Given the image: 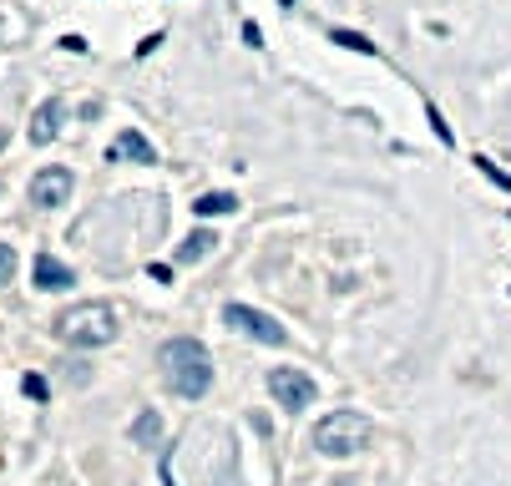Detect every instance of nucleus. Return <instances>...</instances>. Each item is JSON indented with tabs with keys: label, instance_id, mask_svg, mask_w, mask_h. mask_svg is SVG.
Listing matches in <instances>:
<instances>
[{
	"label": "nucleus",
	"instance_id": "nucleus-1",
	"mask_svg": "<svg viewBox=\"0 0 511 486\" xmlns=\"http://www.w3.org/2000/svg\"><path fill=\"white\" fill-rule=\"evenodd\" d=\"M157 365H162V380H168L172 395H183V400H202V395L213 391V360H208V350L198 340H168V345L157 350Z\"/></svg>",
	"mask_w": 511,
	"mask_h": 486
},
{
	"label": "nucleus",
	"instance_id": "nucleus-2",
	"mask_svg": "<svg viewBox=\"0 0 511 486\" xmlns=\"http://www.w3.org/2000/svg\"><path fill=\"white\" fill-rule=\"evenodd\" d=\"M117 309L107 299H87V304H71V309L56 314V340L62 345H77V350H102L117 340Z\"/></svg>",
	"mask_w": 511,
	"mask_h": 486
},
{
	"label": "nucleus",
	"instance_id": "nucleus-3",
	"mask_svg": "<svg viewBox=\"0 0 511 486\" xmlns=\"http://www.w3.org/2000/svg\"><path fill=\"white\" fill-rule=\"evenodd\" d=\"M370 446V421L359 410H329L325 421L314 425V451L329 456V461H344Z\"/></svg>",
	"mask_w": 511,
	"mask_h": 486
},
{
	"label": "nucleus",
	"instance_id": "nucleus-4",
	"mask_svg": "<svg viewBox=\"0 0 511 486\" xmlns=\"http://www.w3.org/2000/svg\"><path fill=\"white\" fill-rule=\"evenodd\" d=\"M223 325L248 340H259V345H289V334H284L279 319H268L264 309H253V304H223Z\"/></svg>",
	"mask_w": 511,
	"mask_h": 486
},
{
	"label": "nucleus",
	"instance_id": "nucleus-5",
	"mask_svg": "<svg viewBox=\"0 0 511 486\" xmlns=\"http://www.w3.org/2000/svg\"><path fill=\"white\" fill-rule=\"evenodd\" d=\"M268 391H274V400H279L284 410H304L314 406V395H319V385H314L304 370H289V365H279V370H268Z\"/></svg>",
	"mask_w": 511,
	"mask_h": 486
},
{
	"label": "nucleus",
	"instance_id": "nucleus-6",
	"mask_svg": "<svg viewBox=\"0 0 511 486\" xmlns=\"http://www.w3.org/2000/svg\"><path fill=\"white\" fill-rule=\"evenodd\" d=\"M71 188H77L71 168H41V173L31 177V203L36 208H62V203H71Z\"/></svg>",
	"mask_w": 511,
	"mask_h": 486
},
{
	"label": "nucleus",
	"instance_id": "nucleus-7",
	"mask_svg": "<svg viewBox=\"0 0 511 486\" xmlns=\"http://www.w3.org/2000/svg\"><path fill=\"white\" fill-rule=\"evenodd\" d=\"M31 279L46 289V294H62V289H71L77 284V274L56 259V253H36V264H31Z\"/></svg>",
	"mask_w": 511,
	"mask_h": 486
},
{
	"label": "nucleus",
	"instance_id": "nucleus-8",
	"mask_svg": "<svg viewBox=\"0 0 511 486\" xmlns=\"http://www.w3.org/2000/svg\"><path fill=\"white\" fill-rule=\"evenodd\" d=\"M111 162H157V147L147 137H142L137 127H127V132H117V142L107 147Z\"/></svg>",
	"mask_w": 511,
	"mask_h": 486
},
{
	"label": "nucleus",
	"instance_id": "nucleus-9",
	"mask_svg": "<svg viewBox=\"0 0 511 486\" xmlns=\"http://www.w3.org/2000/svg\"><path fill=\"white\" fill-rule=\"evenodd\" d=\"M62 96H46L41 107H36L31 117V147H46V142H56V132H62Z\"/></svg>",
	"mask_w": 511,
	"mask_h": 486
},
{
	"label": "nucleus",
	"instance_id": "nucleus-10",
	"mask_svg": "<svg viewBox=\"0 0 511 486\" xmlns=\"http://www.w3.org/2000/svg\"><path fill=\"white\" fill-rule=\"evenodd\" d=\"M198 218H223V213H238V198L233 193H202L198 203H193Z\"/></svg>",
	"mask_w": 511,
	"mask_h": 486
},
{
	"label": "nucleus",
	"instance_id": "nucleus-11",
	"mask_svg": "<svg viewBox=\"0 0 511 486\" xmlns=\"http://www.w3.org/2000/svg\"><path fill=\"white\" fill-rule=\"evenodd\" d=\"M132 441H137V446H147V451H152L157 441H162V416H157V410H142L137 421H132Z\"/></svg>",
	"mask_w": 511,
	"mask_h": 486
},
{
	"label": "nucleus",
	"instance_id": "nucleus-12",
	"mask_svg": "<svg viewBox=\"0 0 511 486\" xmlns=\"http://www.w3.org/2000/svg\"><path fill=\"white\" fill-rule=\"evenodd\" d=\"M213 243H218V238L208 234V228H198V234L177 249V264H198V259H208V253H213Z\"/></svg>",
	"mask_w": 511,
	"mask_h": 486
},
{
	"label": "nucleus",
	"instance_id": "nucleus-13",
	"mask_svg": "<svg viewBox=\"0 0 511 486\" xmlns=\"http://www.w3.org/2000/svg\"><path fill=\"white\" fill-rule=\"evenodd\" d=\"M329 41H334V46H344V51H359V56H375V41H365L359 31H334Z\"/></svg>",
	"mask_w": 511,
	"mask_h": 486
},
{
	"label": "nucleus",
	"instance_id": "nucleus-14",
	"mask_svg": "<svg viewBox=\"0 0 511 486\" xmlns=\"http://www.w3.org/2000/svg\"><path fill=\"white\" fill-rule=\"evenodd\" d=\"M11 279H16V249L0 243V284H11Z\"/></svg>",
	"mask_w": 511,
	"mask_h": 486
},
{
	"label": "nucleus",
	"instance_id": "nucleus-15",
	"mask_svg": "<svg viewBox=\"0 0 511 486\" xmlns=\"http://www.w3.org/2000/svg\"><path fill=\"white\" fill-rule=\"evenodd\" d=\"M21 391L31 395L36 406H41V400H46V395H51V385H46V380H41V375H26V380H21Z\"/></svg>",
	"mask_w": 511,
	"mask_h": 486
},
{
	"label": "nucleus",
	"instance_id": "nucleus-16",
	"mask_svg": "<svg viewBox=\"0 0 511 486\" xmlns=\"http://www.w3.org/2000/svg\"><path fill=\"white\" fill-rule=\"evenodd\" d=\"M425 117H431V127H435V137H441V142H446V147H450V142H456V137H450V127L441 122V111H435L431 102H425Z\"/></svg>",
	"mask_w": 511,
	"mask_h": 486
},
{
	"label": "nucleus",
	"instance_id": "nucleus-17",
	"mask_svg": "<svg viewBox=\"0 0 511 486\" xmlns=\"http://www.w3.org/2000/svg\"><path fill=\"white\" fill-rule=\"evenodd\" d=\"M243 41H248V46H264V36H259V26H253V21H243Z\"/></svg>",
	"mask_w": 511,
	"mask_h": 486
},
{
	"label": "nucleus",
	"instance_id": "nucleus-18",
	"mask_svg": "<svg viewBox=\"0 0 511 486\" xmlns=\"http://www.w3.org/2000/svg\"><path fill=\"white\" fill-rule=\"evenodd\" d=\"M0 147H5V132H0Z\"/></svg>",
	"mask_w": 511,
	"mask_h": 486
}]
</instances>
